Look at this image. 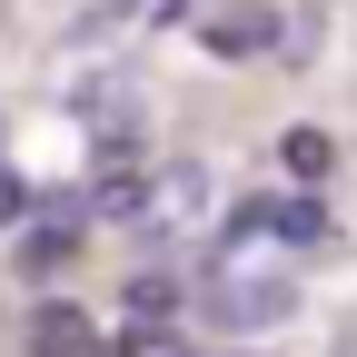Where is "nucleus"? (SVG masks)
I'll use <instances>...</instances> for the list:
<instances>
[{
    "label": "nucleus",
    "mask_w": 357,
    "mask_h": 357,
    "mask_svg": "<svg viewBox=\"0 0 357 357\" xmlns=\"http://www.w3.org/2000/svg\"><path fill=\"white\" fill-rule=\"evenodd\" d=\"M238 208H248L258 238H288V248H318L328 238V208L318 199H238Z\"/></svg>",
    "instance_id": "f257e3e1"
},
{
    "label": "nucleus",
    "mask_w": 357,
    "mask_h": 357,
    "mask_svg": "<svg viewBox=\"0 0 357 357\" xmlns=\"http://www.w3.org/2000/svg\"><path fill=\"white\" fill-rule=\"evenodd\" d=\"M149 199H159V178H149V169H119V159L79 189V208H89V218H139Z\"/></svg>",
    "instance_id": "f03ea898"
},
{
    "label": "nucleus",
    "mask_w": 357,
    "mask_h": 357,
    "mask_svg": "<svg viewBox=\"0 0 357 357\" xmlns=\"http://www.w3.org/2000/svg\"><path fill=\"white\" fill-rule=\"evenodd\" d=\"M288 307H298V288H288V278H229L218 318H229V328H278Z\"/></svg>",
    "instance_id": "7ed1b4c3"
},
{
    "label": "nucleus",
    "mask_w": 357,
    "mask_h": 357,
    "mask_svg": "<svg viewBox=\"0 0 357 357\" xmlns=\"http://www.w3.org/2000/svg\"><path fill=\"white\" fill-rule=\"evenodd\" d=\"M30 357H100V328L79 307H30Z\"/></svg>",
    "instance_id": "20e7f679"
},
{
    "label": "nucleus",
    "mask_w": 357,
    "mask_h": 357,
    "mask_svg": "<svg viewBox=\"0 0 357 357\" xmlns=\"http://www.w3.org/2000/svg\"><path fill=\"white\" fill-rule=\"evenodd\" d=\"M159 318H178V278H139L129 288V347H149Z\"/></svg>",
    "instance_id": "39448f33"
},
{
    "label": "nucleus",
    "mask_w": 357,
    "mask_h": 357,
    "mask_svg": "<svg viewBox=\"0 0 357 357\" xmlns=\"http://www.w3.org/2000/svg\"><path fill=\"white\" fill-rule=\"evenodd\" d=\"M268 40H278L268 10H218V20H208V50H229V60H238V50H268Z\"/></svg>",
    "instance_id": "423d86ee"
},
{
    "label": "nucleus",
    "mask_w": 357,
    "mask_h": 357,
    "mask_svg": "<svg viewBox=\"0 0 357 357\" xmlns=\"http://www.w3.org/2000/svg\"><path fill=\"white\" fill-rule=\"evenodd\" d=\"M288 169L298 178H328L337 169V139H328V129H288Z\"/></svg>",
    "instance_id": "0eeeda50"
},
{
    "label": "nucleus",
    "mask_w": 357,
    "mask_h": 357,
    "mask_svg": "<svg viewBox=\"0 0 357 357\" xmlns=\"http://www.w3.org/2000/svg\"><path fill=\"white\" fill-rule=\"evenodd\" d=\"M40 208V189H30V178L20 169H0V229H20V218Z\"/></svg>",
    "instance_id": "6e6552de"
},
{
    "label": "nucleus",
    "mask_w": 357,
    "mask_h": 357,
    "mask_svg": "<svg viewBox=\"0 0 357 357\" xmlns=\"http://www.w3.org/2000/svg\"><path fill=\"white\" fill-rule=\"evenodd\" d=\"M70 238H79V229H30V268H60V258H70Z\"/></svg>",
    "instance_id": "1a4fd4ad"
},
{
    "label": "nucleus",
    "mask_w": 357,
    "mask_h": 357,
    "mask_svg": "<svg viewBox=\"0 0 357 357\" xmlns=\"http://www.w3.org/2000/svg\"><path fill=\"white\" fill-rule=\"evenodd\" d=\"M109 10H139V20H178L189 0H109Z\"/></svg>",
    "instance_id": "9d476101"
},
{
    "label": "nucleus",
    "mask_w": 357,
    "mask_h": 357,
    "mask_svg": "<svg viewBox=\"0 0 357 357\" xmlns=\"http://www.w3.org/2000/svg\"><path fill=\"white\" fill-rule=\"evenodd\" d=\"M149 357H189V347H149Z\"/></svg>",
    "instance_id": "9b49d317"
}]
</instances>
